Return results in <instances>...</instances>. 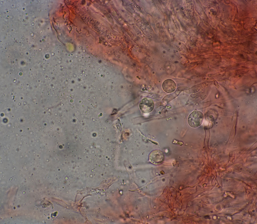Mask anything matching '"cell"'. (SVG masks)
Wrapping results in <instances>:
<instances>
[{"label": "cell", "instance_id": "obj_2", "mask_svg": "<svg viewBox=\"0 0 257 224\" xmlns=\"http://www.w3.org/2000/svg\"><path fill=\"white\" fill-rule=\"evenodd\" d=\"M164 90L167 92H170L173 91L176 88V84L171 79L165 80L163 84Z\"/></svg>", "mask_w": 257, "mask_h": 224}, {"label": "cell", "instance_id": "obj_1", "mask_svg": "<svg viewBox=\"0 0 257 224\" xmlns=\"http://www.w3.org/2000/svg\"><path fill=\"white\" fill-rule=\"evenodd\" d=\"M164 154L161 151L155 150L153 153L151 160L154 164H161L164 161Z\"/></svg>", "mask_w": 257, "mask_h": 224}]
</instances>
